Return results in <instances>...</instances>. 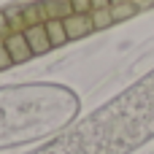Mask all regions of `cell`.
Here are the masks:
<instances>
[{
    "label": "cell",
    "mask_w": 154,
    "mask_h": 154,
    "mask_svg": "<svg viewBox=\"0 0 154 154\" xmlns=\"http://www.w3.org/2000/svg\"><path fill=\"white\" fill-rule=\"evenodd\" d=\"M65 24V32H68V41H76V38H84L95 30V22H92V14H70L62 19Z\"/></svg>",
    "instance_id": "cell-1"
},
{
    "label": "cell",
    "mask_w": 154,
    "mask_h": 154,
    "mask_svg": "<svg viewBox=\"0 0 154 154\" xmlns=\"http://www.w3.org/2000/svg\"><path fill=\"white\" fill-rule=\"evenodd\" d=\"M24 38H27V43H30V49H32V57H35V54H46V51L54 49L51 41H49L46 24H32V27H27V30H24Z\"/></svg>",
    "instance_id": "cell-2"
},
{
    "label": "cell",
    "mask_w": 154,
    "mask_h": 154,
    "mask_svg": "<svg viewBox=\"0 0 154 154\" xmlns=\"http://www.w3.org/2000/svg\"><path fill=\"white\" fill-rule=\"evenodd\" d=\"M3 43H5V49H8V54H11V60H14V65H16V62H27V60L32 57V49H30V43H27L24 32H11Z\"/></svg>",
    "instance_id": "cell-3"
},
{
    "label": "cell",
    "mask_w": 154,
    "mask_h": 154,
    "mask_svg": "<svg viewBox=\"0 0 154 154\" xmlns=\"http://www.w3.org/2000/svg\"><path fill=\"white\" fill-rule=\"evenodd\" d=\"M38 5H41L43 22H49V19H65V16L76 14L73 5H70V0H41Z\"/></svg>",
    "instance_id": "cell-4"
},
{
    "label": "cell",
    "mask_w": 154,
    "mask_h": 154,
    "mask_svg": "<svg viewBox=\"0 0 154 154\" xmlns=\"http://www.w3.org/2000/svg\"><path fill=\"white\" fill-rule=\"evenodd\" d=\"M43 24H46V32H49V41H51L54 49L62 46V43H68V32H65L62 19H49V22H43Z\"/></svg>",
    "instance_id": "cell-5"
},
{
    "label": "cell",
    "mask_w": 154,
    "mask_h": 154,
    "mask_svg": "<svg viewBox=\"0 0 154 154\" xmlns=\"http://www.w3.org/2000/svg\"><path fill=\"white\" fill-rule=\"evenodd\" d=\"M89 14H92L95 30H103V27L114 24V14H111V5H108V8H97V11H89Z\"/></svg>",
    "instance_id": "cell-6"
},
{
    "label": "cell",
    "mask_w": 154,
    "mask_h": 154,
    "mask_svg": "<svg viewBox=\"0 0 154 154\" xmlns=\"http://www.w3.org/2000/svg\"><path fill=\"white\" fill-rule=\"evenodd\" d=\"M5 16H8V27H11V32H24V30H27L24 16H22V8H8Z\"/></svg>",
    "instance_id": "cell-7"
},
{
    "label": "cell",
    "mask_w": 154,
    "mask_h": 154,
    "mask_svg": "<svg viewBox=\"0 0 154 154\" xmlns=\"http://www.w3.org/2000/svg\"><path fill=\"white\" fill-rule=\"evenodd\" d=\"M70 5H73L76 14H89L92 11V0H70Z\"/></svg>",
    "instance_id": "cell-8"
},
{
    "label": "cell",
    "mask_w": 154,
    "mask_h": 154,
    "mask_svg": "<svg viewBox=\"0 0 154 154\" xmlns=\"http://www.w3.org/2000/svg\"><path fill=\"white\" fill-rule=\"evenodd\" d=\"M14 65V60H11V54H8V49H5V43L0 41V70H5V68H11Z\"/></svg>",
    "instance_id": "cell-9"
},
{
    "label": "cell",
    "mask_w": 154,
    "mask_h": 154,
    "mask_svg": "<svg viewBox=\"0 0 154 154\" xmlns=\"http://www.w3.org/2000/svg\"><path fill=\"white\" fill-rule=\"evenodd\" d=\"M11 35V27H8V16H5V11H0V41H5Z\"/></svg>",
    "instance_id": "cell-10"
},
{
    "label": "cell",
    "mask_w": 154,
    "mask_h": 154,
    "mask_svg": "<svg viewBox=\"0 0 154 154\" xmlns=\"http://www.w3.org/2000/svg\"><path fill=\"white\" fill-rule=\"evenodd\" d=\"M111 5V0H92V11H97V8H108Z\"/></svg>",
    "instance_id": "cell-11"
},
{
    "label": "cell",
    "mask_w": 154,
    "mask_h": 154,
    "mask_svg": "<svg viewBox=\"0 0 154 154\" xmlns=\"http://www.w3.org/2000/svg\"><path fill=\"white\" fill-rule=\"evenodd\" d=\"M119 3H127V0H111V5H119Z\"/></svg>",
    "instance_id": "cell-12"
}]
</instances>
